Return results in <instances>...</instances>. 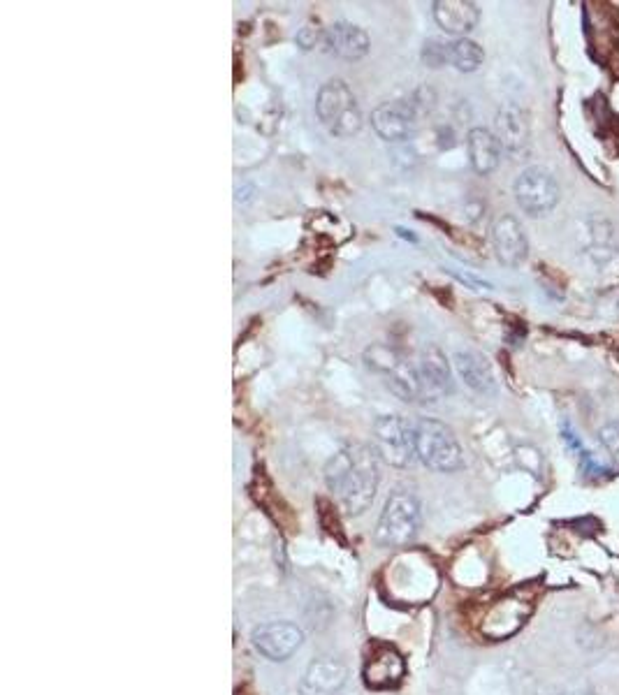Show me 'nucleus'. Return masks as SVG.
Segmentation results:
<instances>
[{
    "label": "nucleus",
    "instance_id": "nucleus-1",
    "mask_svg": "<svg viewBox=\"0 0 619 695\" xmlns=\"http://www.w3.org/2000/svg\"><path fill=\"white\" fill-rule=\"evenodd\" d=\"M381 482V457L374 445L351 443L325 466V485L346 515L358 517L369 510Z\"/></svg>",
    "mask_w": 619,
    "mask_h": 695
},
{
    "label": "nucleus",
    "instance_id": "nucleus-2",
    "mask_svg": "<svg viewBox=\"0 0 619 695\" xmlns=\"http://www.w3.org/2000/svg\"><path fill=\"white\" fill-rule=\"evenodd\" d=\"M422 524V506L420 499L409 487H397L388 496L385 508L378 517L374 540L378 547H404L418 536Z\"/></svg>",
    "mask_w": 619,
    "mask_h": 695
},
{
    "label": "nucleus",
    "instance_id": "nucleus-3",
    "mask_svg": "<svg viewBox=\"0 0 619 695\" xmlns=\"http://www.w3.org/2000/svg\"><path fill=\"white\" fill-rule=\"evenodd\" d=\"M415 450L429 471L455 473L464 466V452L455 431L432 417H422L415 424Z\"/></svg>",
    "mask_w": 619,
    "mask_h": 695
},
{
    "label": "nucleus",
    "instance_id": "nucleus-4",
    "mask_svg": "<svg viewBox=\"0 0 619 695\" xmlns=\"http://www.w3.org/2000/svg\"><path fill=\"white\" fill-rule=\"evenodd\" d=\"M316 114L334 137H353L362 128V109L358 98L344 79H330L316 95Z\"/></svg>",
    "mask_w": 619,
    "mask_h": 695
},
{
    "label": "nucleus",
    "instance_id": "nucleus-5",
    "mask_svg": "<svg viewBox=\"0 0 619 695\" xmlns=\"http://www.w3.org/2000/svg\"><path fill=\"white\" fill-rule=\"evenodd\" d=\"M364 362H367L369 369L385 376V383H388L392 394H397L406 404H418V401L422 404L418 367L411 360H406L397 348L376 343V346L364 350Z\"/></svg>",
    "mask_w": 619,
    "mask_h": 695
},
{
    "label": "nucleus",
    "instance_id": "nucleus-6",
    "mask_svg": "<svg viewBox=\"0 0 619 695\" xmlns=\"http://www.w3.org/2000/svg\"><path fill=\"white\" fill-rule=\"evenodd\" d=\"M374 450L381 462L395 468H409L418 459L415 424L402 415H381L374 422Z\"/></svg>",
    "mask_w": 619,
    "mask_h": 695
},
{
    "label": "nucleus",
    "instance_id": "nucleus-7",
    "mask_svg": "<svg viewBox=\"0 0 619 695\" xmlns=\"http://www.w3.org/2000/svg\"><path fill=\"white\" fill-rule=\"evenodd\" d=\"M513 193L517 207L531 218L548 216L559 204V197H562L557 179L545 167H527L515 179Z\"/></svg>",
    "mask_w": 619,
    "mask_h": 695
},
{
    "label": "nucleus",
    "instance_id": "nucleus-8",
    "mask_svg": "<svg viewBox=\"0 0 619 695\" xmlns=\"http://www.w3.org/2000/svg\"><path fill=\"white\" fill-rule=\"evenodd\" d=\"M251 640L267 661L283 663L302 649L304 631L293 621H267L253 628Z\"/></svg>",
    "mask_w": 619,
    "mask_h": 695
},
{
    "label": "nucleus",
    "instance_id": "nucleus-9",
    "mask_svg": "<svg viewBox=\"0 0 619 695\" xmlns=\"http://www.w3.org/2000/svg\"><path fill=\"white\" fill-rule=\"evenodd\" d=\"M371 128L385 142H404L418 128V105L411 100L381 102L371 112Z\"/></svg>",
    "mask_w": 619,
    "mask_h": 695
},
{
    "label": "nucleus",
    "instance_id": "nucleus-10",
    "mask_svg": "<svg viewBox=\"0 0 619 695\" xmlns=\"http://www.w3.org/2000/svg\"><path fill=\"white\" fill-rule=\"evenodd\" d=\"M415 367H418L422 404H434V401L448 397L455 390L453 369H450L448 357L436 346H427L422 350Z\"/></svg>",
    "mask_w": 619,
    "mask_h": 695
},
{
    "label": "nucleus",
    "instance_id": "nucleus-11",
    "mask_svg": "<svg viewBox=\"0 0 619 695\" xmlns=\"http://www.w3.org/2000/svg\"><path fill=\"white\" fill-rule=\"evenodd\" d=\"M492 246L501 265L520 267L529 255V241L520 221L515 216L504 214L492 225Z\"/></svg>",
    "mask_w": 619,
    "mask_h": 695
},
{
    "label": "nucleus",
    "instance_id": "nucleus-12",
    "mask_svg": "<svg viewBox=\"0 0 619 695\" xmlns=\"http://www.w3.org/2000/svg\"><path fill=\"white\" fill-rule=\"evenodd\" d=\"M494 135H497L501 149L511 153V156H520V153L527 151L531 137L527 112L515 102H506L497 112V119H494Z\"/></svg>",
    "mask_w": 619,
    "mask_h": 695
},
{
    "label": "nucleus",
    "instance_id": "nucleus-13",
    "mask_svg": "<svg viewBox=\"0 0 619 695\" xmlns=\"http://www.w3.org/2000/svg\"><path fill=\"white\" fill-rule=\"evenodd\" d=\"M348 682L346 665L337 658L323 656L309 663L304 670L300 693L302 695H339Z\"/></svg>",
    "mask_w": 619,
    "mask_h": 695
},
{
    "label": "nucleus",
    "instance_id": "nucleus-14",
    "mask_svg": "<svg viewBox=\"0 0 619 695\" xmlns=\"http://www.w3.org/2000/svg\"><path fill=\"white\" fill-rule=\"evenodd\" d=\"M323 49L327 54L341 58V61H360L369 54L371 42L360 26L337 21L323 33Z\"/></svg>",
    "mask_w": 619,
    "mask_h": 695
},
{
    "label": "nucleus",
    "instance_id": "nucleus-15",
    "mask_svg": "<svg viewBox=\"0 0 619 695\" xmlns=\"http://www.w3.org/2000/svg\"><path fill=\"white\" fill-rule=\"evenodd\" d=\"M434 21L443 28L448 35H457L464 38L466 33H471L480 21V10L471 0H436L432 5Z\"/></svg>",
    "mask_w": 619,
    "mask_h": 695
},
{
    "label": "nucleus",
    "instance_id": "nucleus-16",
    "mask_svg": "<svg viewBox=\"0 0 619 695\" xmlns=\"http://www.w3.org/2000/svg\"><path fill=\"white\" fill-rule=\"evenodd\" d=\"M466 153H469L471 170L480 177H487L499 167L504 149H501L499 139L492 130L471 128L469 135H466Z\"/></svg>",
    "mask_w": 619,
    "mask_h": 695
},
{
    "label": "nucleus",
    "instance_id": "nucleus-17",
    "mask_svg": "<svg viewBox=\"0 0 619 695\" xmlns=\"http://www.w3.org/2000/svg\"><path fill=\"white\" fill-rule=\"evenodd\" d=\"M402 677L404 658L390 647L376 651L367 661V665H364V682H367L371 689H390V686L399 684Z\"/></svg>",
    "mask_w": 619,
    "mask_h": 695
},
{
    "label": "nucleus",
    "instance_id": "nucleus-18",
    "mask_svg": "<svg viewBox=\"0 0 619 695\" xmlns=\"http://www.w3.org/2000/svg\"><path fill=\"white\" fill-rule=\"evenodd\" d=\"M455 369L466 387H471L473 392L492 394L497 390V380H494L490 362L476 353V350H460V353H455Z\"/></svg>",
    "mask_w": 619,
    "mask_h": 695
},
{
    "label": "nucleus",
    "instance_id": "nucleus-19",
    "mask_svg": "<svg viewBox=\"0 0 619 695\" xmlns=\"http://www.w3.org/2000/svg\"><path fill=\"white\" fill-rule=\"evenodd\" d=\"M485 61V51L478 42L469 38H457L450 42V65L460 72H476Z\"/></svg>",
    "mask_w": 619,
    "mask_h": 695
},
{
    "label": "nucleus",
    "instance_id": "nucleus-20",
    "mask_svg": "<svg viewBox=\"0 0 619 695\" xmlns=\"http://www.w3.org/2000/svg\"><path fill=\"white\" fill-rule=\"evenodd\" d=\"M422 61L429 68H443V65L450 63V42L443 40H427L425 47H422Z\"/></svg>",
    "mask_w": 619,
    "mask_h": 695
},
{
    "label": "nucleus",
    "instance_id": "nucleus-21",
    "mask_svg": "<svg viewBox=\"0 0 619 695\" xmlns=\"http://www.w3.org/2000/svg\"><path fill=\"white\" fill-rule=\"evenodd\" d=\"M599 438H601L603 448L608 450V455L613 457V462L619 466V422L603 424L601 431H599Z\"/></svg>",
    "mask_w": 619,
    "mask_h": 695
},
{
    "label": "nucleus",
    "instance_id": "nucleus-22",
    "mask_svg": "<svg viewBox=\"0 0 619 695\" xmlns=\"http://www.w3.org/2000/svg\"><path fill=\"white\" fill-rule=\"evenodd\" d=\"M297 45H300L302 49H313L316 45H323V33L320 31H313V28H302L300 35H297Z\"/></svg>",
    "mask_w": 619,
    "mask_h": 695
},
{
    "label": "nucleus",
    "instance_id": "nucleus-23",
    "mask_svg": "<svg viewBox=\"0 0 619 695\" xmlns=\"http://www.w3.org/2000/svg\"><path fill=\"white\" fill-rule=\"evenodd\" d=\"M582 695H594V693H582Z\"/></svg>",
    "mask_w": 619,
    "mask_h": 695
}]
</instances>
